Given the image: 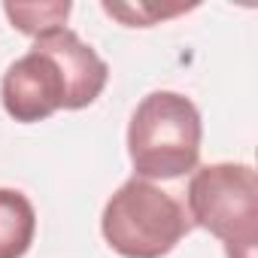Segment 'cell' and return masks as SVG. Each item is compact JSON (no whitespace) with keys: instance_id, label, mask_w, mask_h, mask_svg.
Instances as JSON below:
<instances>
[{"instance_id":"4","label":"cell","mask_w":258,"mask_h":258,"mask_svg":"<svg viewBox=\"0 0 258 258\" xmlns=\"http://www.w3.org/2000/svg\"><path fill=\"white\" fill-rule=\"evenodd\" d=\"M191 228L185 207L140 176L121 182L100 216L103 240L124 258H164Z\"/></svg>"},{"instance_id":"3","label":"cell","mask_w":258,"mask_h":258,"mask_svg":"<svg viewBox=\"0 0 258 258\" xmlns=\"http://www.w3.org/2000/svg\"><path fill=\"white\" fill-rule=\"evenodd\" d=\"M188 219L222 240L228 258H255L258 176L249 164L219 161L195 167L188 179Z\"/></svg>"},{"instance_id":"7","label":"cell","mask_w":258,"mask_h":258,"mask_svg":"<svg viewBox=\"0 0 258 258\" xmlns=\"http://www.w3.org/2000/svg\"><path fill=\"white\" fill-rule=\"evenodd\" d=\"M182 10H185V7H170V10H164V7H158V4H103V13L121 19L124 25H131V28H149V25H155L158 19L176 16V13H182Z\"/></svg>"},{"instance_id":"1","label":"cell","mask_w":258,"mask_h":258,"mask_svg":"<svg viewBox=\"0 0 258 258\" xmlns=\"http://www.w3.org/2000/svg\"><path fill=\"white\" fill-rule=\"evenodd\" d=\"M106 61L70 28L37 37L34 46L10 64L0 82L4 109L16 121H43L58 109L91 106L106 88Z\"/></svg>"},{"instance_id":"2","label":"cell","mask_w":258,"mask_h":258,"mask_svg":"<svg viewBox=\"0 0 258 258\" xmlns=\"http://www.w3.org/2000/svg\"><path fill=\"white\" fill-rule=\"evenodd\" d=\"M204 121L179 91L146 94L127 121V155L140 179H179L198 167Z\"/></svg>"},{"instance_id":"5","label":"cell","mask_w":258,"mask_h":258,"mask_svg":"<svg viewBox=\"0 0 258 258\" xmlns=\"http://www.w3.org/2000/svg\"><path fill=\"white\" fill-rule=\"evenodd\" d=\"M37 234V213L19 188H0V258H22Z\"/></svg>"},{"instance_id":"6","label":"cell","mask_w":258,"mask_h":258,"mask_svg":"<svg viewBox=\"0 0 258 258\" xmlns=\"http://www.w3.org/2000/svg\"><path fill=\"white\" fill-rule=\"evenodd\" d=\"M70 4H4V13L10 16L13 28H19L28 37H46L52 31H61L67 16H70Z\"/></svg>"}]
</instances>
